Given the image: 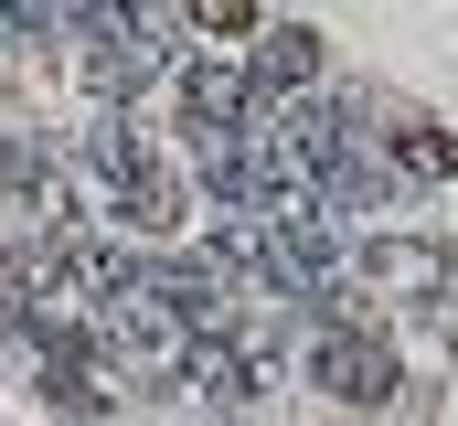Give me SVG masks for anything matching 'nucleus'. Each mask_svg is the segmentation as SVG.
<instances>
[{"mask_svg":"<svg viewBox=\"0 0 458 426\" xmlns=\"http://www.w3.org/2000/svg\"><path fill=\"white\" fill-rule=\"evenodd\" d=\"M107 192H117V224H128V234H182V224H192V171H171L160 149H139Z\"/></svg>","mask_w":458,"mask_h":426,"instance_id":"f03ea898","label":"nucleus"},{"mask_svg":"<svg viewBox=\"0 0 458 426\" xmlns=\"http://www.w3.org/2000/svg\"><path fill=\"white\" fill-rule=\"evenodd\" d=\"M362 277H373L384 299H448L458 256L437 245V234H373V245H362Z\"/></svg>","mask_w":458,"mask_h":426,"instance_id":"7ed1b4c3","label":"nucleus"},{"mask_svg":"<svg viewBox=\"0 0 458 426\" xmlns=\"http://www.w3.org/2000/svg\"><path fill=\"white\" fill-rule=\"evenodd\" d=\"M394 171L448 182V171H458V139H448V128H427V117H405V128H394Z\"/></svg>","mask_w":458,"mask_h":426,"instance_id":"0eeeda50","label":"nucleus"},{"mask_svg":"<svg viewBox=\"0 0 458 426\" xmlns=\"http://www.w3.org/2000/svg\"><path fill=\"white\" fill-rule=\"evenodd\" d=\"M245 75H256V97H310L320 86V32L310 21H288V32H256V54H245Z\"/></svg>","mask_w":458,"mask_h":426,"instance_id":"423d86ee","label":"nucleus"},{"mask_svg":"<svg viewBox=\"0 0 458 426\" xmlns=\"http://www.w3.org/2000/svg\"><path fill=\"white\" fill-rule=\"evenodd\" d=\"M139 11H149V0H64V21H86V43L117 32V21H139Z\"/></svg>","mask_w":458,"mask_h":426,"instance_id":"6e6552de","label":"nucleus"},{"mask_svg":"<svg viewBox=\"0 0 458 426\" xmlns=\"http://www.w3.org/2000/svg\"><path fill=\"white\" fill-rule=\"evenodd\" d=\"M192 21H203L214 43H234V32H256V0H192Z\"/></svg>","mask_w":458,"mask_h":426,"instance_id":"1a4fd4ad","label":"nucleus"},{"mask_svg":"<svg viewBox=\"0 0 458 426\" xmlns=\"http://www.w3.org/2000/svg\"><path fill=\"white\" fill-rule=\"evenodd\" d=\"M256 117H267V97H256V75L234 54L182 64V128H256Z\"/></svg>","mask_w":458,"mask_h":426,"instance_id":"20e7f679","label":"nucleus"},{"mask_svg":"<svg viewBox=\"0 0 458 426\" xmlns=\"http://www.w3.org/2000/svg\"><path fill=\"white\" fill-rule=\"evenodd\" d=\"M160 64H171V43H160V21L139 11V21H117V32H97V54H86V86L128 106L139 86H149V75H160Z\"/></svg>","mask_w":458,"mask_h":426,"instance_id":"39448f33","label":"nucleus"},{"mask_svg":"<svg viewBox=\"0 0 458 426\" xmlns=\"http://www.w3.org/2000/svg\"><path fill=\"white\" fill-rule=\"evenodd\" d=\"M310 384L342 405H394V341H373L362 320H320L310 330Z\"/></svg>","mask_w":458,"mask_h":426,"instance_id":"f257e3e1","label":"nucleus"}]
</instances>
